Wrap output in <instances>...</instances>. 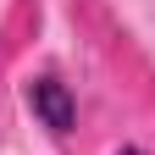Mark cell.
I'll return each instance as SVG.
<instances>
[{
	"mask_svg": "<svg viewBox=\"0 0 155 155\" xmlns=\"http://www.w3.org/2000/svg\"><path fill=\"white\" fill-rule=\"evenodd\" d=\"M28 105H33V116H39L50 133H67V127L78 122V100H72V89H67L55 72H45V78L28 83Z\"/></svg>",
	"mask_w": 155,
	"mask_h": 155,
	"instance_id": "obj_1",
	"label": "cell"
},
{
	"mask_svg": "<svg viewBox=\"0 0 155 155\" xmlns=\"http://www.w3.org/2000/svg\"><path fill=\"white\" fill-rule=\"evenodd\" d=\"M122 155H144V150H122Z\"/></svg>",
	"mask_w": 155,
	"mask_h": 155,
	"instance_id": "obj_2",
	"label": "cell"
}]
</instances>
